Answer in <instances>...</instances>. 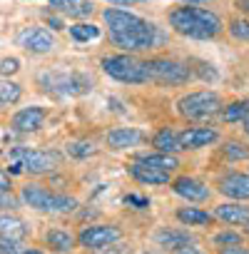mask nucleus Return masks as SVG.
Returning <instances> with one entry per match:
<instances>
[{"mask_svg": "<svg viewBox=\"0 0 249 254\" xmlns=\"http://www.w3.org/2000/svg\"><path fill=\"white\" fill-rule=\"evenodd\" d=\"M23 202L33 209H40V212H72L77 207V199L75 197H67V194H53L48 192L45 187L40 185H28L23 187L20 192Z\"/></svg>", "mask_w": 249, "mask_h": 254, "instance_id": "nucleus-3", "label": "nucleus"}, {"mask_svg": "<svg viewBox=\"0 0 249 254\" xmlns=\"http://www.w3.org/2000/svg\"><path fill=\"white\" fill-rule=\"evenodd\" d=\"M122 237L120 227L115 224H95V227H85L80 232V244L87 249H102L112 242H117Z\"/></svg>", "mask_w": 249, "mask_h": 254, "instance_id": "nucleus-9", "label": "nucleus"}, {"mask_svg": "<svg viewBox=\"0 0 249 254\" xmlns=\"http://www.w3.org/2000/svg\"><path fill=\"white\" fill-rule=\"evenodd\" d=\"M127 172L140 182V185H167L170 182V172H165V170H155V167H147V165H142V162H132L130 167H127Z\"/></svg>", "mask_w": 249, "mask_h": 254, "instance_id": "nucleus-15", "label": "nucleus"}, {"mask_svg": "<svg viewBox=\"0 0 249 254\" xmlns=\"http://www.w3.org/2000/svg\"><path fill=\"white\" fill-rule=\"evenodd\" d=\"M247 234H249V222H247Z\"/></svg>", "mask_w": 249, "mask_h": 254, "instance_id": "nucleus-45", "label": "nucleus"}, {"mask_svg": "<svg viewBox=\"0 0 249 254\" xmlns=\"http://www.w3.org/2000/svg\"><path fill=\"white\" fill-rule=\"evenodd\" d=\"M137 162L147 165V167H155V170H165V172H172L180 167V160L175 155H165V152H157V155H145L140 157Z\"/></svg>", "mask_w": 249, "mask_h": 254, "instance_id": "nucleus-22", "label": "nucleus"}, {"mask_svg": "<svg viewBox=\"0 0 249 254\" xmlns=\"http://www.w3.org/2000/svg\"><path fill=\"white\" fill-rule=\"evenodd\" d=\"M239 242H242V237H239L237 232H229V229L214 237V244H217V247H237Z\"/></svg>", "mask_w": 249, "mask_h": 254, "instance_id": "nucleus-31", "label": "nucleus"}, {"mask_svg": "<svg viewBox=\"0 0 249 254\" xmlns=\"http://www.w3.org/2000/svg\"><path fill=\"white\" fill-rule=\"evenodd\" d=\"M0 254H20L18 242H15V239H5V237H0Z\"/></svg>", "mask_w": 249, "mask_h": 254, "instance_id": "nucleus-33", "label": "nucleus"}, {"mask_svg": "<svg viewBox=\"0 0 249 254\" xmlns=\"http://www.w3.org/2000/svg\"><path fill=\"white\" fill-rule=\"evenodd\" d=\"M20 95H23V90H20L18 82H0V102H3V105L18 102Z\"/></svg>", "mask_w": 249, "mask_h": 254, "instance_id": "nucleus-27", "label": "nucleus"}, {"mask_svg": "<svg viewBox=\"0 0 249 254\" xmlns=\"http://www.w3.org/2000/svg\"><path fill=\"white\" fill-rule=\"evenodd\" d=\"M219 110H222V100L217 92H209V90L189 92L177 100V112L187 120H207V117L217 115Z\"/></svg>", "mask_w": 249, "mask_h": 254, "instance_id": "nucleus-4", "label": "nucleus"}, {"mask_svg": "<svg viewBox=\"0 0 249 254\" xmlns=\"http://www.w3.org/2000/svg\"><path fill=\"white\" fill-rule=\"evenodd\" d=\"M155 239L160 247H167V249H187L194 244V237L185 229H162V232H157Z\"/></svg>", "mask_w": 249, "mask_h": 254, "instance_id": "nucleus-17", "label": "nucleus"}, {"mask_svg": "<svg viewBox=\"0 0 249 254\" xmlns=\"http://www.w3.org/2000/svg\"><path fill=\"white\" fill-rule=\"evenodd\" d=\"M70 35L77 43H87V40H97L100 38V28L92 25V23H77V25L70 28Z\"/></svg>", "mask_w": 249, "mask_h": 254, "instance_id": "nucleus-26", "label": "nucleus"}, {"mask_svg": "<svg viewBox=\"0 0 249 254\" xmlns=\"http://www.w3.org/2000/svg\"><path fill=\"white\" fill-rule=\"evenodd\" d=\"M50 5H55V8H60L65 15H70V18H90L92 15V10H95V5H92V0H48Z\"/></svg>", "mask_w": 249, "mask_h": 254, "instance_id": "nucleus-19", "label": "nucleus"}, {"mask_svg": "<svg viewBox=\"0 0 249 254\" xmlns=\"http://www.w3.org/2000/svg\"><path fill=\"white\" fill-rule=\"evenodd\" d=\"M25 234H28V227H25V222L20 217H10V214L0 217V237L20 242Z\"/></svg>", "mask_w": 249, "mask_h": 254, "instance_id": "nucleus-20", "label": "nucleus"}, {"mask_svg": "<svg viewBox=\"0 0 249 254\" xmlns=\"http://www.w3.org/2000/svg\"><path fill=\"white\" fill-rule=\"evenodd\" d=\"M219 254H249V249H247V247H239V244H237V247H224V249H222Z\"/></svg>", "mask_w": 249, "mask_h": 254, "instance_id": "nucleus-34", "label": "nucleus"}, {"mask_svg": "<svg viewBox=\"0 0 249 254\" xmlns=\"http://www.w3.org/2000/svg\"><path fill=\"white\" fill-rule=\"evenodd\" d=\"M18 70H20V60H18V58L0 60V75H15Z\"/></svg>", "mask_w": 249, "mask_h": 254, "instance_id": "nucleus-32", "label": "nucleus"}, {"mask_svg": "<svg viewBox=\"0 0 249 254\" xmlns=\"http://www.w3.org/2000/svg\"><path fill=\"white\" fill-rule=\"evenodd\" d=\"M180 254H199L197 247H187V249H180Z\"/></svg>", "mask_w": 249, "mask_h": 254, "instance_id": "nucleus-42", "label": "nucleus"}, {"mask_svg": "<svg viewBox=\"0 0 249 254\" xmlns=\"http://www.w3.org/2000/svg\"><path fill=\"white\" fill-rule=\"evenodd\" d=\"M142 140H145V135L140 130H135V127H117V130H112L107 135V145L112 150H127V147H135Z\"/></svg>", "mask_w": 249, "mask_h": 254, "instance_id": "nucleus-16", "label": "nucleus"}, {"mask_svg": "<svg viewBox=\"0 0 249 254\" xmlns=\"http://www.w3.org/2000/svg\"><path fill=\"white\" fill-rule=\"evenodd\" d=\"M3 192H10V177L0 170V194H3Z\"/></svg>", "mask_w": 249, "mask_h": 254, "instance_id": "nucleus-35", "label": "nucleus"}, {"mask_svg": "<svg viewBox=\"0 0 249 254\" xmlns=\"http://www.w3.org/2000/svg\"><path fill=\"white\" fill-rule=\"evenodd\" d=\"M217 140H219L217 130H209V127H189V130H185L180 135V147L182 150H199V147H207Z\"/></svg>", "mask_w": 249, "mask_h": 254, "instance_id": "nucleus-11", "label": "nucleus"}, {"mask_svg": "<svg viewBox=\"0 0 249 254\" xmlns=\"http://www.w3.org/2000/svg\"><path fill=\"white\" fill-rule=\"evenodd\" d=\"M102 70L117 80V82H145L147 80V72H145V63H140L137 58L132 55H112V58H105L102 60Z\"/></svg>", "mask_w": 249, "mask_h": 254, "instance_id": "nucleus-5", "label": "nucleus"}, {"mask_svg": "<svg viewBox=\"0 0 249 254\" xmlns=\"http://www.w3.org/2000/svg\"><path fill=\"white\" fill-rule=\"evenodd\" d=\"M13 155L18 157L20 167H23V170H28L30 175H45V172L55 170V167H58V162H60V157H58L55 152L28 150V147H18Z\"/></svg>", "mask_w": 249, "mask_h": 254, "instance_id": "nucleus-8", "label": "nucleus"}, {"mask_svg": "<svg viewBox=\"0 0 249 254\" xmlns=\"http://www.w3.org/2000/svg\"><path fill=\"white\" fill-rule=\"evenodd\" d=\"M219 112H222V120H224V122H239V120H247V117H249V100H237V102L222 107Z\"/></svg>", "mask_w": 249, "mask_h": 254, "instance_id": "nucleus-25", "label": "nucleus"}, {"mask_svg": "<svg viewBox=\"0 0 249 254\" xmlns=\"http://www.w3.org/2000/svg\"><path fill=\"white\" fill-rule=\"evenodd\" d=\"M244 132H247V135H249V117H247V120H244Z\"/></svg>", "mask_w": 249, "mask_h": 254, "instance_id": "nucleus-44", "label": "nucleus"}, {"mask_svg": "<svg viewBox=\"0 0 249 254\" xmlns=\"http://www.w3.org/2000/svg\"><path fill=\"white\" fill-rule=\"evenodd\" d=\"M45 122V110L43 107H25L13 117V127L18 132H35Z\"/></svg>", "mask_w": 249, "mask_h": 254, "instance_id": "nucleus-14", "label": "nucleus"}, {"mask_svg": "<svg viewBox=\"0 0 249 254\" xmlns=\"http://www.w3.org/2000/svg\"><path fill=\"white\" fill-rule=\"evenodd\" d=\"M102 20L107 23L110 40L122 50L137 53V50H147L157 43V28L135 13L120 10V8H107L102 13Z\"/></svg>", "mask_w": 249, "mask_h": 254, "instance_id": "nucleus-1", "label": "nucleus"}, {"mask_svg": "<svg viewBox=\"0 0 249 254\" xmlns=\"http://www.w3.org/2000/svg\"><path fill=\"white\" fill-rule=\"evenodd\" d=\"M115 5H132V3H142V0H110Z\"/></svg>", "mask_w": 249, "mask_h": 254, "instance_id": "nucleus-37", "label": "nucleus"}, {"mask_svg": "<svg viewBox=\"0 0 249 254\" xmlns=\"http://www.w3.org/2000/svg\"><path fill=\"white\" fill-rule=\"evenodd\" d=\"M10 172H13V175H20V172H23L20 162H13V165H10Z\"/></svg>", "mask_w": 249, "mask_h": 254, "instance_id": "nucleus-41", "label": "nucleus"}, {"mask_svg": "<svg viewBox=\"0 0 249 254\" xmlns=\"http://www.w3.org/2000/svg\"><path fill=\"white\" fill-rule=\"evenodd\" d=\"M20 254H43V252H38V249H28V252H20Z\"/></svg>", "mask_w": 249, "mask_h": 254, "instance_id": "nucleus-43", "label": "nucleus"}, {"mask_svg": "<svg viewBox=\"0 0 249 254\" xmlns=\"http://www.w3.org/2000/svg\"><path fill=\"white\" fill-rule=\"evenodd\" d=\"M172 190H175V194H180L189 202H204L209 197V190L204 187V182H199L194 177H177L172 182Z\"/></svg>", "mask_w": 249, "mask_h": 254, "instance_id": "nucleus-12", "label": "nucleus"}, {"mask_svg": "<svg viewBox=\"0 0 249 254\" xmlns=\"http://www.w3.org/2000/svg\"><path fill=\"white\" fill-rule=\"evenodd\" d=\"M18 43L30 53H50L55 48V38L45 28H28L18 35Z\"/></svg>", "mask_w": 249, "mask_h": 254, "instance_id": "nucleus-10", "label": "nucleus"}, {"mask_svg": "<svg viewBox=\"0 0 249 254\" xmlns=\"http://www.w3.org/2000/svg\"><path fill=\"white\" fill-rule=\"evenodd\" d=\"M222 152L227 160H247L249 157V147H244L242 142H227L222 147Z\"/></svg>", "mask_w": 249, "mask_h": 254, "instance_id": "nucleus-29", "label": "nucleus"}, {"mask_svg": "<svg viewBox=\"0 0 249 254\" xmlns=\"http://www.w3.org/2000/svg\"><path fill=\"white\" fill-rule=\"evenodd\" d=\"M152 145H155L160 152H165V155H175V152L182 150V147H180V135H177L175 130H170V127H165V130H160V132L152 137Z\"/></svg>", "mask_w": 249, "mask_h": 254, "instance_id": "nucleus-21", "label": "nucleus"}, {"mask_svg": "<svg viewBox=\"0 0 249 254\" xmlns=\"http://www.w3.org/2000/svg\"><path fill=\"white\" fill-rule=\"evenodd\" d=\"M170 25L187 38L194 40H209L222 30V20L217 13L207 10V8H197V5H185L170 13Z\"/></svg>", "mask_w": 249, "mask_h": 254, "instance_id": "nucleus-2", "label": "nucleus"}, {"mask_svg": "<svg viewBox=\"0 0 249 254\" xmlns=\"http://www.w3.org/2000/svg\"><path fill=\"white\" fill-rule=\"evenodd\" d=\"M40 85L48 92H60V95H82L90 87V80L82 75H70V72H45L40 75Z\"/></svg>", "mask_w": 249, "mask_h": 254, "instance_id": "nucleus-7", "label": "nucleus"}, {"mask_svg": "<svg viewBox=\"0 0 249 254\" xmlns=\"http://www.w3.org/2000/svg\"><path fill=\"white\" fill-rule=\"evenodd\" d=\"M92 152H95V145L87 142V140H77V142H70V145H67V155H70V157H77V160L90 157Z\"/></svg>", "mask_w": 249, "mask_h": 254, "instance_id": "nucleus-28", "label": "nucleus"}, {"mask_svg": "<svg viewBox=\"0 0 249 254\" xmlns=\"http://www.w3.org/2000/svg\"><path fill=\"white\" fill-rule=\"evenodd\" d=\"M48 23H50V25H53L55 30H60V28H62V23H60L58 18H48Z\"/></svg>", "mask_w": 249, "mask_h": 254, "instance_id": "nucleus-40", "label": "nucleus"}, {"mask_svg": "<svg viewBox=\"0 0 249 254\" xmlns=\"http://www.w3.org/2000/svg\"><path fill=\"white\" fill-rule=\"evenodd\" d=\"M219 192L229 199H249V175L232 172L219 182Z\"/></svg>", "mask_w": 249, "mask_h": 254, "instance_id": "nucleus-13", "label": "nucleus"}, {"mask_svg": "<svg viewBox=\"0 0 249 254\" xmlns=\"http://www.w3.org/2000/svg\"><path fill=\"white\" fill-rule=\"evenodd\" d=\"M45 239H48V244H50L53 249H58V252H70V249L75 247V237H72L70 232H62V229H50V232L45 234Z\"/></svg>", "mask_w": 249, "mask_h": 254, "instance_id": "nucleus-24", "label": "nucleus"}, {"mask_svg": "<svg viewBox=\"0 0 249 254\" xmlns=\"http://www.w3.org/2000/svg\"><path fill=\"white\" fill-rule=\"evenodd\" d=\"M182 3H187V5H204V3H209V0H182Z\"/></svg>", "mask_w": 249, "mask_h": 254, "instance_id": "nucleus-39", "label": "nucleus"}, {"mask_svg": "<svg viewBox=\"0 0 249 254\" xmlns=\"http://www.w3.org/2000/svg\"><path fill=\"white\" fill-rule=\"evenodd\" d=\"M229 33L244 43H249V20H232L229 23Z\"/></svg>", "mask_w": 249, "mask_h": 254, "instance_id": "nucleus-30", "label": "nucleus"}, {"mask_svg": "<svg viewBox=\"0 0 249 254\" xmlns=\"http://www.w3.org/2000/svg\"><path fill=\"white\" fill-rule=\"evenodd\" d=\"M177 219L182 224H189V227H202V224H209L212 222V214L209 212H202L197 207H182V209H177Z\"/></svg>", "mask_w": 249, "mask_h": 254, "instance_id": "nucleus-23", "label": "nucleus"}, {"mask_svg": "<svg viewBox=\"0 0 249 254\" xmlns=\"http://www.w3.org/2000/svg\"><path fill=\"white\" fill-rule=\"evenodd\" d=\"M237 8L244 10V13H249V0H237Z\"/></svg>", "mask_w": 249, "mask_h": 254, "instance_id": "nucleus-38", "label": "nucleus"}, {"mask_svg": "<svg viewBox=\"0 0 249 254\" xmlns=\"http://www.w3.org/2000/svg\"><path fill=\"white\" fill-rule=\"evenodd\" d=\"M214 217L227 222V224H247L249 222V207L244 204H234V202H224L214 209Z\"/></svg>", "mask_w": 249, "mask_h": 254, "instance_id": "nucleus-18", "label": "nucleus"}, {"mask_svg": "<svg viewBox=\"0 0 249 254\" xmlns=\"http://www.w3.org/2000/svg\"><path fill=\"white\" fill-rule=\"evenodd\" d=\"M145 72H147V80H155L160 85H185L192 75L189 67L170 58H155L145 63Z\"/></svg>", "mask_w": 249, "mask_h": 254, "instance_id": "nucleus-6", "label": "nucleus"}, {"mask_svg": "<svg viewBox=\"0 0 249 254\" xmlns=\"http://www.w3.org/2000/svg\"><path fill=\"white\" fill-rule=\"evenodd\" d=\"M124 202H132V204H137V207H147V199H142V197H135V194H130V197H124Z\"/></svg>", "mask_w": 249, "mask_h": 254, "instance_id": "nucleus-36", "label": "nucleus"}]
</instances>
